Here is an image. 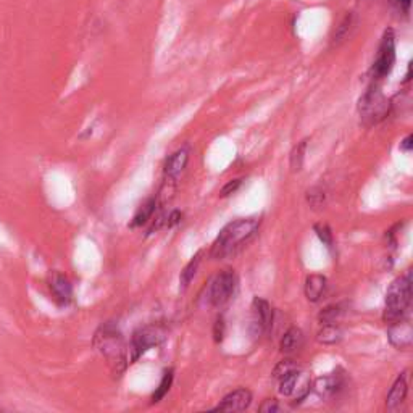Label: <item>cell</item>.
I'll list each match as a JSON object with an SVG mask.
<instances>
[{
    "label": "cell",
    "instance_id": "2e32d148",
    "mask_svg": "<svg viewBox=\"0 0 413 413\" xmlns=\"http://www.w3.org/2000/svg\"><path fill=\"white\" fill-rule=\"evenodd\" d=\"M302 344H304V333L299 328H296V326H292L285 333V336L281 338V343H280V349L282 354L286 355H291V354H296L297 350L302 347Z\"/></svg>",
    "mask_w": 413,
    "mask_h": 413
},
{
    "label": "cell",
    "instance_id": "7402d4cb",
    "mask_svg": "<svg viewBox=\"0 0 413 413\" xmlns=\"http://www.w3.org/2000/svg\"><path fill=\"white\" fill-rule=\"evenodd\" d=\"M354 25H355V15H354V13H347V15L344 17V20L340 21L338 30H336V35H334V39H333L336 44H339V42L347 39L350 31L354 30Z\"/></svg>",
    "mask_w": 413,
    "mask_h": 413
},
{
    "label": "cell",
    "instance_id": "4dcf8cb0",
    "mask_svg": "<svg viewBox=\"0 0 413 413\" xmlns=\"http://www.w3.org/2000/svg\"><path fill=\"white\" fill-rule=\"evenodd\" d=\"M412 147H413V136H412V134H408V136H405V137L402 139L401 151L405 152V153H410L412 152Z\"/></svg>",
    "mask_w": 413,
    "mask_h": 413
},
{
    "label": "cell",
    "instance_id": "44dd1931",
    "mask_svg": "<svg viewBox=\"0 0 413 413\" xmlns=\"http://www.w3.org/2000/svg\"><path fill=\"white\" fill-rule=\"evenodd\" d=\"M173 378H175V374H173V369H166L165 373H163V378L160 384H158V387L155 389V392L152 394V403H158L160 401H163L165 398V396L168 394V391H170L171 384H173Z\"/></svg>",
    "mask_w": 413,
    "mask_h": 413
},
{
    "label": "cell",
    "instance_id": "7a4b0ae2",
    "mask_svg": "<svg viewBox=\"0 0 413 413\" xmlns=\"http://www.w3.org/2000/svg\"><path fill=\"white\" fill-rule=\"evenodd\" d=\"M412 302V271H405V275L398 276L392 281L386 292V309H384L383 320L386 325L407 316Z\"/></svg>",
    "mask_w": 413,
    "mask_h": 413
},
{
    "label": "cell",
    "instance_id": "484cf974",
    "mask_svg": "<svg viewBox=\"0 0 413 413\" xmlns=\"http://www.w3.org/2000/svg\"><path fill=\"white\" fill-rule=\"evenodd\" d=\"M294 369H299V365H297L294 360L286 358V360H282V362L278 363L275 369H273V378L280 379L281 376H285V374L294 372Z\"/></svg>",
    "mask_w": 413,
    "mask_h": 413
},
{
    "label": "cell",
    "instance_id": "ac0fdd59",
    "mask_svg": "<svg viewBox=\"0 0 413 413\" xmlns=\"http://www.w3.org/2000/svg\"><path fill=\"white\" fill-rule=\"evenodd\" d=\"M340 339H343V329L336 323L321 325V329L318 331V334H316V340L325 345H334L338 344Z\"/></svg>",
    "mask_w": 413,
    "mask_h": 413
},
{
    "label": "cell",
    "instance_id": "6da1fadb",
    "mask_svg": "<svg viewBox=\"0 0 413 413\" xmlns=\"http://www.w3.org/2000/svg\"><path fill=\"white\" fill-rule=\"evenodd\" d=\"M260 218H239L228 223L212 244L210 257L213 260H223L238 253L251 239L256 236L260 228Z\"/></svg>",
    "mask_w": 413,
    "mask_h": 413
},
{
    "label": "cell",
    "instance_id": "7c38bea8",
    "mask_svg": "<svg viewBox=\"0 0 413 413\" xmlns=\"http://www.w3.org/2000/svg\"><path fill=\"white\" fill-rule=\"evenodd\" d=\"M49 286L57 304L61 307L71 304V300H73V286H71L68 278L65 275H60V273H55V275L52 276Z\"/></svg>",
    "mask_w": 413,
    "mask_h": 413
},
{
    "label": "cell",
    "instance_id": "1f68e13d",
    "mask_svg": "<svg viewBox=\"0 0 413 413\" xmlns=\"http://www.w3.org/2000/svg\"><path fill=\"white\" fill-rule=\"evenodd\" d=\"M394 3H396L398 10L403 12V13H408V12H410L412 0H394Z\"/></svg>",
    "mask_w": 413,
    "mask_h": 413
},
{
    "label": "cell",
    "instance_id": "603a6c76",
    "mask_svg": "<svg viewBox=\"0 0 413 413\" xmlns=\"http://www.w3.org/2000/svg\"><path fill=\"white\" fill-rule=\"evenodd\" d=\"M314 231L316 233V236L321 242H323V246L328 249L329 252H334V236H333V231H331V228L328 224L325 223H318L314 227Z\"/></svg>",
    "mask_w": 413,
    "mask_h": 413
},
{
    "label": "cell",
    "instance_id": "4fadbf2b",
    "mask_svg": "<svg viewBox=\"0 0 413 413\" xmlns=\"http://www.w3.org/2000/svg\"><path fill=\"white\" fill-rule=\"evenodd\" d=\"M407 378H408V372L401 373L396 378V381H394L391 389H389L387 397H386L387 410H391V412L397 410V408L401 407L403 402H405V397H407V392H408Z\"/></svg>",
    "mask_w": 413,
    "mask_h": 413
},
{
    "label": "cell",
    "instance_id": "83f0119b",
    "mask_svg": "<svg viewBox=\"0 0 413 413\" xmlns=\"http://www.w3.org/2000/svg\"><path fill=\"white\" fill-rule=\"evenodd\" d=\"M258 410L263 413H275V412H281L282 407L280 405V402H278L276 398H267V401H263L262 405L258 407Z\"/></svg>",
    "mask_w": 413,
    "mask_h": 413
},
{
    "label": "cell",
    "instance_id": "5bb4252c",
    "mask_svg": "<svg viewBox=\"0 0 413 413\" xmlns=\"http://www.w3.org/2000/svg\"><path fill=\"white\" fill-rule=\"evenodd\" d=\"M315 392L323 398L338 396L344 387V376L340 373H331L328 376H321L315 381Z\"/></svg>",
    "mask_w": 413,
    "mask_h": 413
},
{
    "label": "cell",
    "instance_id": "3957f363",
    "mask_svg": "<svg viewBox=\"0 0 413 413\" xmlns=\"http://www.w3.org/2000/svg\"><path fill=\"white\" fill-rule=\"evenodd\" d=\"M238 289V278L233 270H224L218 273L212 281L209 282L205 292V302L212 307H223L233 299Z\"/></svg>",
    "mask_w": 413,
    "mask_h": 413
},
{
    "label": "cell",
    "instance_id": "52a82bcc",
    "mask_svg": "<svg viewBox=\"0 0 413 413\" xmlns=\"http://www.w3.org/2000/svg\"><path fill=\"white\" fill-rule=\"evenodd\" d=\"M94 345L105 357H122L123 354V336L122 331L113 321H107L97 329L94 336Z\"/></svg>",
    "mask_w": 413,
    "mask_h": 413
},
{
    "label": "cell",
    "instance_id": "d6986e66",
    "mask_svg": "<svg viewBox=\"0 0 413 413\" xmlns=\"http://www.w3.org/2000/svg\"><path fill=\"white\" fill-rule=\"evenodd\" d=\"M200 257H202V251L197 252L195 256L191 258L189 263H187V265L184 268H182V271H181V275H180V286H181V289H187V287H189V285L192 282V280H194L195 273H197V270H199L200 260H202Z\"/></svg>",
    "mask_w": 413,
    "mask_h": 413
},
{
    "label": "cell",
    "instance_id": "ba28073f",
    "mask_svg": "<svg viewBox=\"0 0 413 413\" xmlns=\"http://www.w3.org/2000/svg\"><path fill=\"white\" fill-rule=\"evenodd\" d=\"M273 325V309L268 304V300L256 297L252 302V320H251V333L253 338H260L271 329Z\"/></svg>",
    "mask_w": 413,
    "mask_h": 413
},
{
    "label": "cell",
    "instance_id": "4316f807",
    "mask_svg": "<svg viewBox=\"0 0 413 413\" xmlns=\"http://www.w3.org/2000/svg\"><path fill=\"white\" fill-rule=\"evenodd\" d=\"M242 186V177H238V180H231V181H228L227 184L223 186V189H222V192H220V195L222 197H228V195H231V194H236V192L239 191V187Z\"/></svg>",
    "mask_w": 413,
    "mask_h": 413
},
{
    "label": "cell",
    "instance_id": "30bf717a",
    "mask_svg": "<svg viewBox=\"0 0 413 413\" xmlns=\"http://www.w3.org/2000/svg\"><path fill=\"white\" fill-rule=\"evenodd\" d=\"M252 392L249 389H236L223 397V401L218 403L213 410L220 412H244L251 407Z\"/></svg>",
    "mask_w": 413,
    "mask_h": 413
},
{
    "label": "cell",
    "instance_id": "f546056e",
    "mask_svg": "<svg viewBox=\"0 0 413 413\" xmlns=\"http://www.w3.org/2000/svg\"><path fill=\"white\" fill-rule=\"evenodd\" d=\"M181 218H182V213L180 212V210H173V212L165 218V224H163V227H166V228L176 227L177 223H181Z\"/></svg>",
    "mask_w": 413,
    "mask_h": 413
},
{
    "label": "cell",
    "instance_id": "8992f818",
    "mask_svg": "<svg viewBox=\"0 0 413 413\" xmlns=\"http://www.w3.org/2000/svg\"><path fill=\"white\" fill-rule=\"evenodd\" d=\"M360 117L367 124H376L383 122L389 113V102L383 97L378 88L368 89L358 102Z\"/></svg>",
    "mask_w": 413,
    "mask_h": 413
},
{
    "label": "cell",
    "instance_id": "e0dca14e",
    "mask_svg": "<svg viewBox=\"0 0 413 413\" xmlns=\"http://www.w3.org/2000/svg\"><path fill=\"white\" fill-rule=\"evenodd\" d=\"M155 210H157V197H151V199L144 202V204L137 209V212L134 213L131 228H141L144 224H147L152 220Z\"/></svg>",
    "mask_w": 413,
    "mask_h": 413
},
{
    "label": "cell",
    "instance_id": "cb8c5ba5",
    "mask_svg": "<svg viewBox=\"0 0 413 413\" xmlns=\"http://www.w3.org/2000/svg\"><path fill=\"white\" fill-rule=\"evenodd\" d=\"M307 142H309V141H307V139H304V141H300L294 147V151L291 152V168H292V171H300L302 166H304Z\"/></svg>",
    "mask_w": 413,
    "mask_h": 413
},
{
    "label": "cell",
    "instance_id": "8fae6325",
    "mask_svg": "<svg viewBox=\"0 0 413 413\" xmlns=\"http://www.w3.org/2000/svg\"><path fill=\"white\" fill-rule=\"evenodd\" d=\"M187 162H189V147L184 146L173 152L166 158L165 166H163V173H165L166 180L173 182L177 181V177L182 175V171L187 166Z\"/></svg>",
    "mask_w": 413,
    "mask_h": 413
},
{
    "label": "cell",
    "instance_id": "f1b7e54d",
    "mask_svg": "<svg viewBox=\"0 0 413 413\" xmlns=\"http://www.w3.org/2000/svg\"><path fill=\"white\" fill-rule=\"evenodd\" d=\"M224 329H227V326H224V320L220 316V318L215 321V325H213L215 343H222V340L224 339Z\"/></svg>",
    "mask_w": 413,
    "mask_h": 413
},
{
    "label": "cell",
    "instance_id": "9a60e30c",
    "mask_svg": "<svg viewBox=\"0 0 413 413\" xmlns=\"http://www.w3.org/2000/svg\"><path fill=\"white\" fill-rule=\"evenodd\" d=\"M326 289H328V280L323 275H310L305 280V297L311 304L323 299Z\"/></svg>",
    "mask_w": 413,
    "mask_h": 413
},
{
    "label": "cell",
    "instance_id": "ffe728a7",
    "mask_svg": "<svg viewBox=\"0 0 413 413\" xmlns=\"http://www.w3.org/2000/svg\"><path fill=\"white\" fill-rule=\"evenodd\" d=\"M345 314V307L343 304H333L325 307L323 310L320 311L318 315V321L321 325H328V323H338V320Z\"/></svg>",
    "mask_w": 413,
    "mask_h": 413
},
{
    "label": "cell",
    "instance_id": "d4e9b609",
    "mask_svg": "<svg viewBox=\"0 0 413 413\" xmlns=\"http://www.w3.org/2000/svg\"><path fill=\"white\" fill-rule=\"evenodd\" d=\"M307 202H309L311 209H320V206H323L326 202V192L323 187L315 186L307 191Z\"/></svg>",
    "mask_w": 413,
    "mask_h": 413
},
{
    "label": "cell",
    "instance_id": "5b68a950",
    "mask_svg": "<svg viewBox=\"0 0 413 413\" xmlns=\"http://www.w3.org/2000/svg\"><path fill=\"white\" fill-rule=\"evenodd\" d=\"M394 64H396V35L392 30H386L372 66L373 81H383L387 78V75L394 68Z\"/></svg>",
    "mask_w": 413,
    "mask_h": 413
},
{
    "label": "cell",
    "instance_id": "9c48e42d",
    "mask_svg": "<svg viewBox=\"0 0 413 413\" xmlns=\"http://www.w3.org/2000/svg\"><path fill=\"white\" fill-rule=\"evenodd\" d=\"M387 339L396 349H410L413 343L412 323L407 316L387 325Z\"/></svg>",
    "mask_w": 413,
    "mask_h": 413
},
{
    "label": "cell",
    "instance_id": "277c9868",
    "mask_svg": "<svg viewBox=\"0 0 413 413\" xmlns=\"http://www.w3.org/2000/svg\"><path fill=\"white\" fill-rule=\"evenodd\" d=\"M165 340V331L160 326H146V328L137 329L133 334L131 344L128 347L126 365L134 363L139 357H142L147 350L157 347Z\"/></svg>",
    "mask_w": 413,
    "mask_h": 413
}]
</instances>
